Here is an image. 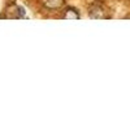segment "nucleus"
Masks as SVG:
<instances>
[{
	"mask_svg": "<svg viewBox=\"0 0 130 130\" xmlns=\"http://www.w3.org/2000/svg\"><path fill=\"white\" fill-rule=\"evenodd\" d=\"M65 0H43V5L47 9H59L64 5Z\"/></svg>",
	"mask_w": 130,
	"mask_h": 130,
	"instance_id": "obj_2",
	"label": "nucleus"
},
{
	"mask_svg": "<svg viewBox=\"0 0 130 130\" xmlns=\"http://www.w3.org/2000/svg\"><path fill=\"white\" fill-rule=\"evenodd\" d=\"M64 18L65 20H78L79 18V13L75 10L74 8H68L64 13Z\"/></svg>",
	"mask_w": 130,
	"mask_h": 130,
	"instance_id": "obj_3",
	"label": "nucleus"
},
{
	"mask_svg": "<svg viewBox=\"0 0 130 130\" xmlns=\"http://www.w3.org/2000/svg\"><path fill=\"white\" fill-rule=\"evenodd\" d=\"M90 17L95 18V20H102V18H108L109 14H108V10L104 5L102 4H94L90 8Z\"/></svg>",
	"mask_w": 130,
	"mask_h": 130,
	"instance_id": "obj_1",
	"label": "nucleus"
}]
</instances>
